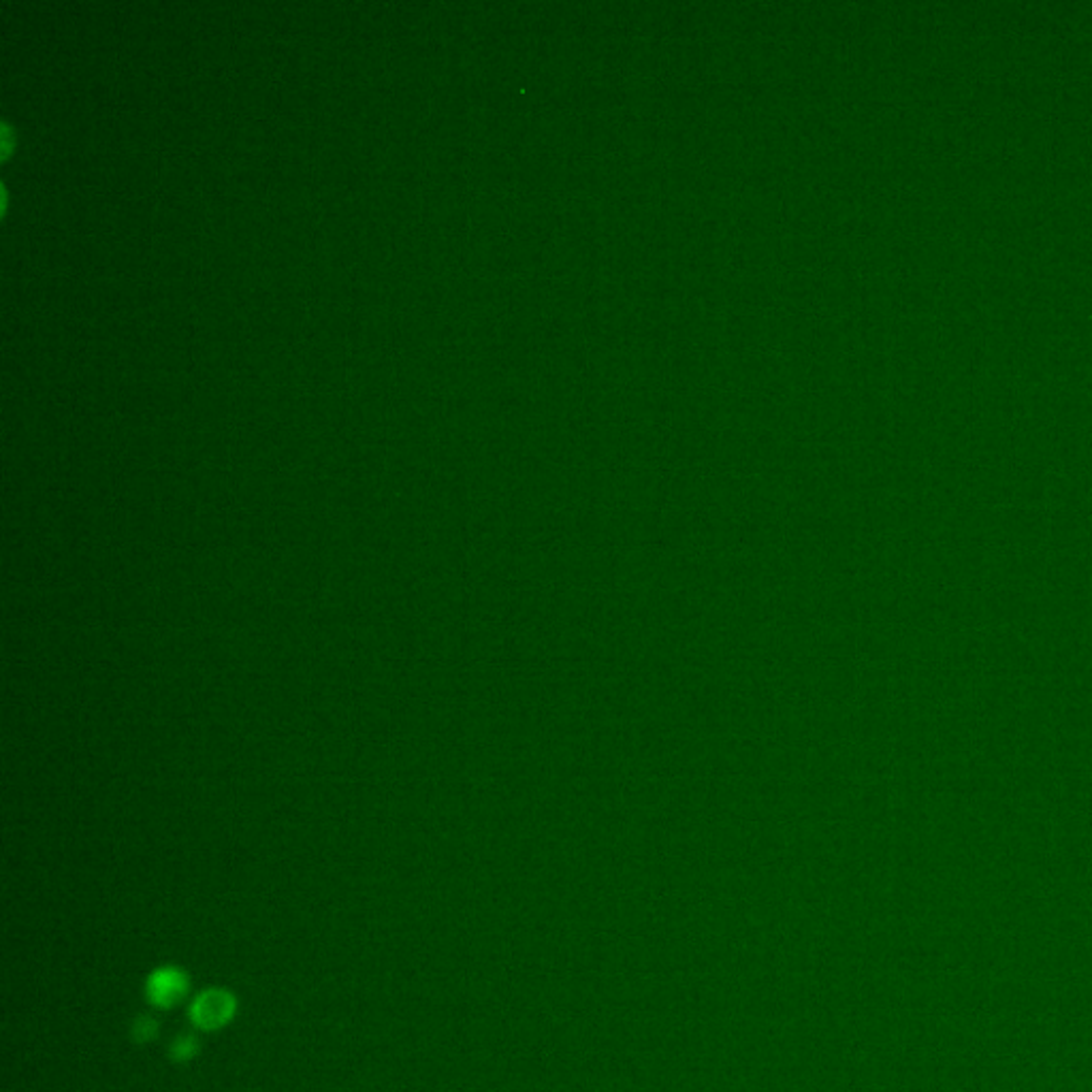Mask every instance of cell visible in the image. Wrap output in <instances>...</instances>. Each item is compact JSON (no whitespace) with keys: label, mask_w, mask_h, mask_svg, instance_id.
Returning <instances> with one entry per match:
<instances>
[{"label":"cell","mask_w":1092,"mask_h":1092,"mask_svg":"<svg viewBox=\"0 0 1092 1092\" xmlns=\"http://www.w3.org/2000/svg\"><path fill=\"white\" fill-rule=\"evenodd\" d=\"M235 1016V997L222 988L201 992L190 1005V1020L201 1031H218Z\"/></svg>","instance_id":"obj_1"},{"label":"cell","mask_w":1092,"mask_h":1092,"mask_svg":"<svg viewBox=\"0 0 1092 1092\" xmlns=\"http://www.w3.org/2000/svg\"><path fill=\"white\" fill-rule=\"evenodd\" d=\"M189 985L190 982L182 969H177V966H161V969H156L148 978L146 992L152 1005L158 1009H169L184 1001L186 994H189Z\"/></svg>","instance_id":"obj_2"},{"label":"cell","mask_w":1092,"mask_h":1092,"mask_svg":"<svg viewBox=\"0 0 1092 1092\" xmlns=\"http://www.w3.org/2000/svg\"><path fill=\"white\" fill-rule=\"evenodd\" d=\"M169 1054H171V1059L177 1062H186V1061H192L194 1056L199 1054V1042L194 1035H180L169 1047Z\"/></svg>","instance_id":"obj_3"},{"label":"cell","mask_w":1092,"mask_h":1092,"mask_svg":"<svg viewBox=\"0 0 1092 1092\" xmlns=\"http://www.w3.org/2000/svg\"><path fill=\"white\" fill-rule=\"evenodd\" d=\"M156 1033H158V1024H156L154 1018L141 1016V1018L135 1020V1026H132V1035H135L137 1042L146 1043V1042H149V1039H154Z\"/></svg>","instance_id":"obj_4"}]
</instances>
